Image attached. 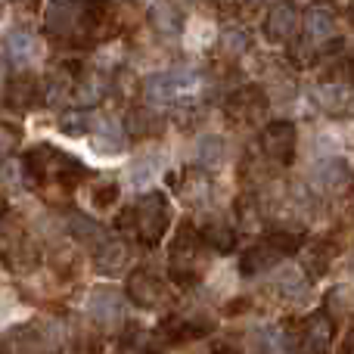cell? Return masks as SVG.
Masks as SVG:
<instances>
[{
	"mask_svg": "<svg viewBox=\"0 0 354 354\" xmlns=\"http://www.w3.org/2000/svg\"><path fill=\"white\" fill-rule=\"evenodd\" d=\"M25 171L22 180L25 187L31 189H44V187H56V189H75L81 180L87 177L84 162H78L75 156L59 153L56 147L50 143H37L28 156H25Z\"/></svg>",
	"mask_w": 354,
	"mask_h": 354,
	"instance_id": "cell-1",
	"label": "cell"
},
{
	"mask_svg": "<svg viewBox=\"0 0 354 354\" xmlns=\"http://www.w3.org/2000/svg\"><path fill=\"white\" fill-rule=\"evenodd\" d=\"M171 218H174V212H171L168 196L149 189V193L137 196L134 205L118 218V230H128L143 245H159L162 236L168 233V227H171Z\"/></svg>",
	"mask_w": 354,
	"mask_h": 354,
	"instance_id": "cell-2",
	"label": "cell"
},
{
	"mask_svg": "<svg viewBox=\"0 0 354 354\" xmlns=\"http://www.w3.org/2000/svg\"><path fill=\"white\" fill-rule=\"evenodd\" d=\"M205 91V78L193 68H168L143 81V93L153 106H187L196 103Z\"/></svg>",
	"mask_w": 354,
	"mask_h": 354,
	"instance_id": "cell-3",
	"label": "cell"
},
{
	"mask_svg": "<svg viewBox=\"0 0 354 354\" xmlns=\"http://www.w3.org/2000/svg\"><path fill=\"white\" fill-rule=\"evenodd\" d=\"M205 249L199 230L189 224H183L180 230L174 233L171 245H168V274L177 286H193V283L202 280L205 274Z\"/></svg>",
	"mask_w": 354,
	"mask_h": 354,
	"instance_id": "cell-4",
	"label": "cell"
},
{
	"mask_svg": "<svg viewBox=\"0 0 354 354\" xmlns=\"http://www.w3.org/2000/svg\"><path fill=\"white\" fill-rule=\"evenodd\" d=\"M301 243H305V239H301L299 233H283V230L268 233V236H261L258 243H252L249 249L243 252V258H239V274L243 277L268 274L283 258L295 255V252L301 249Z\"/></svg>",
	"mask_w": 354,
	"mask_h": 354,
	"instance_id": "cell-5",
	"label": "cell"
},
{
	"mask_svg": "<svg viewBox=\"0 0 354 354\" xmlns=\"http://www.w3.org/2000/svg\"><path fill=\"white\" fill-rule=\"evenodd\" d=\"M314 103L333 118L354 115V56L333 66V75L314 87Z\"/></svg>",
	"mask_w": 354,
	"mask_h": 354,
	"instance_id": "cell-6",
	"label": "cell"
},
{
	"mask_svg": "<svg viewBox=\"0 0 354 354\" xmlns=\"http://www.w3.org/2000/svg\"><path fill=\"white\" fill-rule=\"evenodd\" d=\"M333 345V320L324 311L305 317L292 330V354H330Z\"/></svg>",
	"mask_w": 354,
	"mask_h": 354,
	"instance_id": "cell-7",
	"label": "cell"
},
{
	"mask_svg": "<svg viewBox=\"0 0 354 354\" xmlns=\"http://www.w3.org/2000/svg\"><path fill=\"white\" fill-rule=\"evenodd\" d=\"M224 112L230 122H239V124H255L264 118L268 112V93H264L261 84H245L239 91H233L224 103Z\"/></svg>",
	"mask_w": 354,
	"mask_h": 354,
	"instance_id": "cell-8",
	"label": "cell"
},
{
	"mask_svg": "<svg viewBox=\"0 0 354 354\" xmlns=\"http://www.w3.org/2000/svg\"><path fill=\"white\" fill-rule=\"evenodd\" d=\"M124 295L134 301L137 308H147V311H156L162 308L171 295H168V286L162 283V277H156L149 268H137L134 274L124 283Z\"/></svg>",
	"mask_w": 354,
	"mask_h": 354,
	"instance_id": "cell-9",
	"label": "cell"
},
{
	"mask_svg": "<svg viewBox=\"0 0 354 354\" xmlns=\"http://www.w3.org/2000/svg\"><path fill=\"white\" fill-rule=\"evenodd\" d=\"M53 342L56 336L50 324H19L3 336V354H44Z\"/></svg>",
	"mask_w": 354,
	"mask_h": 354,
	"instance_id": "cell-10",
	"label": "cell"
},
{
	"mask_svg": "<svg viewBox=\"0 0 354 354\" xmlns=\"http://www.w3.org/2000/svg\"><path fill=\"white\" fill-rule=\"evenodd\" d=\"M84 16H87V3H72V0L47 3L44 28L53 37H78L84 31Z\"/></svg>",
	"mask_w": 354,
	"mask_h": 354,
	"instance_id": "cell-11",
	"label": "cell"
},
{
	"mask_svg": "<svg viewBox=\"0 0 354 354\" xmlns=\"http://www.w3.org/2000/svg\"><path fill=\"white\" fill-rule=\"evenodd\" d=\"M295 143H299V134H295V124L292 122H270V124H264V131H261V153L268 156V159H274L277 165H292Z\"/></svg>",
	"mask_w": 354,
	"mask_h": 354,
	"instance_id": "cell-12",
	"label": "cell"
},
{
	"mask_svg": "<svg viewBox=\"0 0 354 354\" xmlns=\"http://www.w3.org/2000/svg\"><path fill=\"white\" fill-rule=\"evenodd\" d=\"M3 59L10 62L12 68H31L37 59H41V44H37V35L28 28H10L3 35Z\"/></svg>",
	"mask_w": 354,
	"mask_h": 354,
	"instance_id": "cell-13",
	"label": "cell"
},
{
	"mask_svg": "<svg viewBox=\"0 0 354 354\" xmlns=\"http://www.w3.org/2000/svg\"><path fill=\"white\" fill-rule=\"evenodd\" d=\"M84 308H87L93 324H100V326H115L124 320V299H122V292H115L112 286L91 289Z\"/></svg>",
	"mask_w": 354,
	"mask_h": 354,
	"instance_id": "cell-14",
	"label": "cell"
},
{
	"mask_svg": "<svg viewBox=\"0 0 354 354\" xmlns=\"http://www.w3.org/2000/svg\"><path fill=\"white\" fill-rule=\"evenodd\" d=\"M299 6L292 3H274L268 10V19H264V37L270 44H289L295 35H299Z\"/></svg>",
	"mask_w": 354,
	"mask_h": 354,
	"instance_id": "cell-15",
	"label": "cell"
},
{
	"mask_svg": "<svg viewBox=\"0 0 354 354\" xmlns=\"http://www.w3.org/2000/svg\"><path fill=\"white\" fill-rule=\"evenodd\" d=\"M44 84L35 75H12V81L6 84V106L16 112H28L41 103Z\"/></svg>",
	"mask_w": 354,
	"mask_h": 354,
	"instance_id": "cell-16",
	"label": "cell"
},
{
	"mask_svg": "<svg viewBox=\"0 0 354 354\" xmlns=\"http://www.w3.org/2000/svg\"><path fill=\"white\" fill-rule=\"evenodd\" d=\"M91 143L100 156H118L128 147V134H124V128L118 122H112V118H97V124H93V131H91Z\"/></svg>",
	"mask_w": 354,
	"mask_h": 354,
	"instance_id": "cell-17",
	"label": "cell"
},
{
	"mask_svg": "<svg viewBox=\"0 0 354 354\" xmlns=\"http://www.w3.org/2000/svg\"><path fill=\"white\" fill-rule=\"evenodd\" d=\"M177 193L193 208L205 205L212 199V177H208V171H202V168H187V171L177 177Z\"/></svg>",
	"mask_w": 354,
	"mask_h": 354,
	"instance_id": "cell-18",
	"label": "cell"
},
{
	"mask_svg": "<svg viewBox=\"0 0 354 354\" xmlns=\"http://www.w3.org/2000/svg\"><path fill=\"white\" fill-rule=\"evenodd\" d=\"M149 22H153V28L162 37H177V35H183V25H187V10L180 3L162 0V3L149 6Z\"/></svg>",
	"mask_w": 354,
	"mask_h": 354,
	"instance_id": "cell-19",
	"label": "cell"
},
{
	"mask_svg": "<svg viewBox=\"0 0 354 354\" xmlns=\"http://www.w3.org/2000/svg\"><path fill=\"white\" fill-rule=\"evenodd\" d=\"M336 35V19L326 6H311L305 16V41L320 47V44H330Z\"/></svg>",
	"mask_w": 354,
	"mask_h": 354,
	"instance_id": "cell-20",
	"label": "cell"
},
{
	"mask_svg": "<svg viewBox=\"0 0 354 354\" xmlns=\"http://www.w3.org/2000/svg\"><path fill=\"white\" fill-rule=\"evenodd\" d=\"M314 183H317L320 189H326V193H339V189H345L351 183V168L345 159H326L320 162L317 168H314Z\"/></svg>",
	"mask_w": 354,
	"mask_h": 354,
	"instance_id": "cell-21",
	"label": "cell"
},
{
	"mask_svg": "<svg viewBox=\"0 0 354 354\" xmlns=\"http://www.w3.org/2000/svg\"><path fill=\"white\" fill-rule=\"evenodd\" d=\"M131 252L124 245V239H106L103 245H97L93 252V264H97L100 274H118V270L128 264Z\"/></svg>",
	"mask_w": 354,
	"mask_h": 354,
	"instance_id": "cell-22",
	"label": "cell"
},
{
	"mask_svg": "<svg viewBox=\"0 0 354 354\" xmlns=\"http://www.w3.org/2000/svg\"><path fill=\"white\" fill-rule=\"evenodd\" d=\"M212 330V324H196V320L187 317H165L159 326V336L168 339V342H189V339H202L205 333Z\"/></svg>",
	"mask_w": 354,
	"mask_h": 354,
	"instance_id": "cell-23",
	"label": "cell"
},
{
	"mask_svg": "<svg viewBox=\"0 0 354 354\" xmlns=\"http://www.w3.org/2000/svg\"><path fill=\"white\" fill-rule=\"evenodd\" d=\"M159 131H162V118L156 115L153 109L140 106V109L128 112V128H124V134L137 137V140H149V137H156Z\"/></svg>",
	"mask_w": 354,
	"mask_h": 354,
	"instance_id": "cell-24",
	"label": "cell"
},
{
	"mask_svg": "<svg viewBox=\"0 0 354 354\" xmlns=\"http://www.w3.org/2000/svg\"><path fill=\"white\" fill-rule=\"evenodd\" d=\"M93 124H97V115H93L91 109H84V106H78V109L62 112L56 128H59L66 137H87L93 131Z\"/></svg>",
	"mask_w": 354,
	"mask_h": 354,
	"instance_id": "cell-25",
	"label": "cell"
},
{
	"mask_svg": "<svg viewBox=\"0 0 354 354\" xmlns=\"http://www.w3.org/2000/svg\"><path fill=\"white\" fill-rule=\"evenodd\" d=\"M118 351L122 354H159V345H156V336L149 330L128 326L124 336L118 339Z\"/></svg>",
	"mask_w": 354,
	"mask_h": 354,
	"instance_id": "cell-26",
	"label": "cell"
},
{
	"mask_svg": "<svg viewBox=\"0 0 354 354\" xmlns=\"http://www.w3.org/2000/svg\"><path fill=\"white\" fill-rule=\"evenodd\" d=\"M199 236H202V243H205L208 249H218V252H230L233 245H236V230L227 227L224 221H212Z\"/></svg>",
	"mask_w": 354,
	"mask_h": 354,
	"instance_id": "cell-27",
	"label": "cell"
},
{
	"mask_svg": "<svg viewBox=\"0 0 354 354\" xmlns=\"http://www.w3.org/2000/svg\"><path fill=\"white\" fill-rule=\"evenodd\" d=\"M68 230H72V236L78 239V243H91V245H103L106 239V230L100 224H93L91 218H84V214H75L72 221H68Z\"/></svg>",
	"mask_w": 354,
	"mask_h": 354,
	"instance_id": "cell-28",
	"label": "cell"
},
{
	"mask_svg": "<svg viewBox=\"0 0 354 354\" xmlns=\"http://www.w3.org/2000/svg\"><path fill=\"white\" fill-rule=\"evenodd\" d=\"M196 156H199V168L202 171H212V168H218L221 162H224V140L221 137H202L199 147H196Z\"/></svg>",
	"mask_w": 354,
	"mask_h": 354,
	"instance_id": "cell-29",
	"label": "cell"
},
{
	"mask_svg": "<svg viewBox=\"0 0 354 354\" xmlns=\"http://www.w3.org/2000/svg\"><path fill=\"white\" fill-rule=\"evenodd\" d=\"M93 208H100V212H106V208H112L115 205V199H118V183H112V180H100V183H93Z\"/></svg>",
	"mask_w": 354,
	"mask_h": 354,
	"instance_id": "cell-30",
	"label": "cell"
},
{
	"mask_svg": "<svg viewBox=\"0 0 354 354\" xmlns=\"http://www.w3.org/2000/svg\"><path fill=\"white\" fill-rule=\"evenodd\" d=\"M22 140V128L12 122H0V156H10Z\"/></svg>",
	"mask_w": 354,
	"mask_h": 354,
	"instance_id": "cell-31",
	"label": "cell"
},
{
	"mask_svg": "<svg viewBox=\"0 0 354 354\" xmlns=\"http://www.w3.org/2000/svg\"><path fill=\"white\" fill-rule=\"evenodd\" d=\"M221 44H224L227 53H245V47H249V35H245L243 28H227L224 37H221Z\"/></svg>",
	"mask_w": 354,
	"mask_h": 354,
	"instance_id": "cell-32",
	"label": "cell"
},
{
	"mask_svg": "<svg viewBox=\"0 0 354 354\" xmlns=\"http://www.w3.org/2000/svg\"><path fill=\"white\" fill-rule=\"evenodd\" d=\"M339 354H354V330L345 336V342H342V348H339Z\"/></svg>",
	"mask_w": 354,
	"mask_h": 354,
	"instance_id": "cell-33",
	"label": "cell"
},
{
	"mask_svg": "<svg viewBox=\"0 0 354 354\" xmlns=\"http://www.w3.org/2000/svg\"><path fill=\"white\" fill-rule=\"evenodd\" d=\"M3 72H6V59H3V53H0V81H3Z\"/></svg>",
	"mask_w": 354,
	"mask_h": 354,
	"instance_id": "cell-34",
	"label": "cell"
},
{
	"mask_svg": "<svg viewBox=\"0 0 354 354\" xmlns=\"http://www.w3.org/2000/svg\"><path fill=\"white\" fill-rule=\"evenodd\" d=\"M212 354H236V351H230V348H214Z\"/></svg>",
	"mask_w": 354,
	"mask_h": 354,
	"instance_id": "cell-35",
	"label": "cell"
}]
</instances>
